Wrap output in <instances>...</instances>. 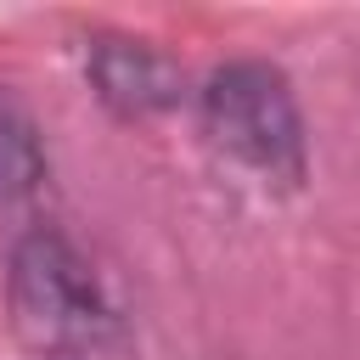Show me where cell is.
I'll return each instance as SVG.
<instances>
[{
  "label": "cell",
  "mask_w": 360,
  "mask_h": 360,
  "mask_svg": "<svg viewBox=\"0 0 360 360\" xmlns=\"http://www.w3.org/2000/svg\"><path fill=\"white\" fill-rule=\"evenodd\" d=\"M45 180V146L34 135V124L0 101V208L34 197Z\"/></svg>",
  "instance_id": "277c9868"
},
{
  "label": "cell",
  "mask_w": 360,
  "mask_h": 360,
  "mask_svg": "<svg viewBox=\"0 0 360 360\" xmlns=\"http://www.w3.org/2000/svg\"><path fill=\"white\" fill-rule=\"evenodd\" d=\"M202 124L242 169L276 186L304 180V118L281 68L253 56L214 68L202 84Z\"/></svg>",
  "instance_id": "7a4b0ae2"
},
{
  "label": "cell",
  "mask_w": 360,
  "mask_h": 360,
  "mask_svg": "<svg viewBox=\"0 0 360 360\" xmlns=\"http://www.w3.org/2000/svg\"><path fill=\"white\" fill-rule=\"evenodd\" d=\"M6 309H11L17 343L39 360H90L118 332V315L96 270L62 231H28L11 248Z\"/></svg>",
  "instance_id": "6da1fadb"
},
{
  "label": "cell",
  "mask_w": 360,
  "mask_h": 360,
  "mask_svg": "<svg viewBox=\"0 0 360 360\" xmlns=\"http://www.w3.org/2000/svg\"><path fill=\"white\" fill-rule=\"evenodd\" d=\"M90 79H96V96L124 118H146V112H163L180 101L174 62H163L158 51H146L135 39H96L90 45Z\"/></svg>",
  "instance_id": "3957f363"
}]
</instances>
